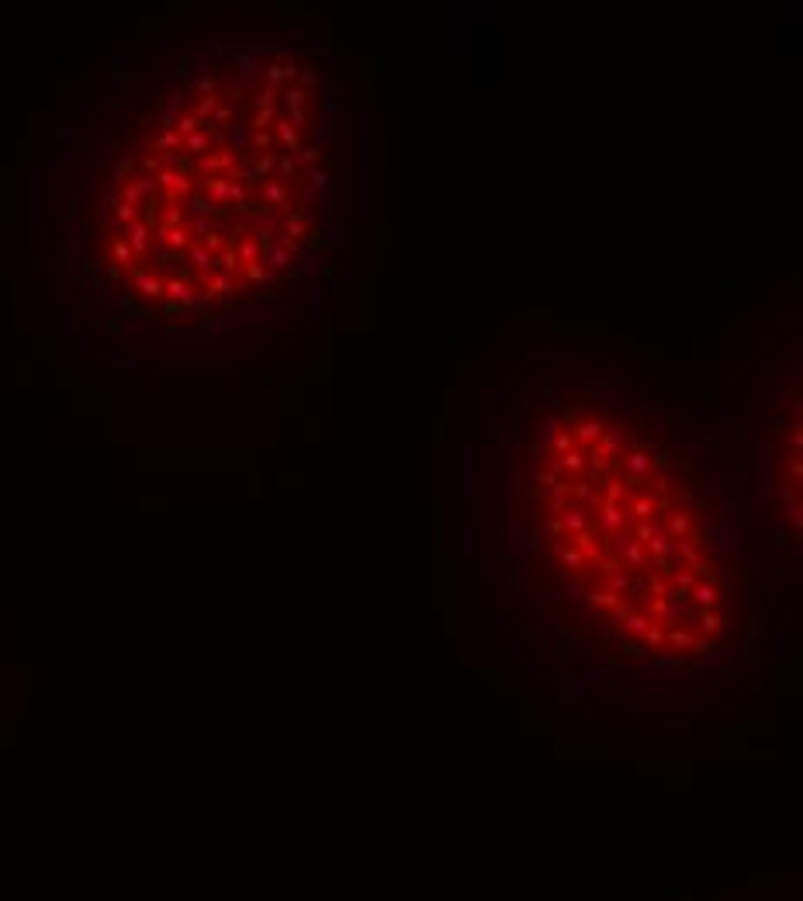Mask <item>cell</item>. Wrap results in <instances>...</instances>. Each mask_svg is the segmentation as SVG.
Returning a JSON list of instances; mask_svg holds the SVG:
<instances>
[{"instance_id":"44dd1931","label":"cell","mask_w":803,"mask_h":901,"mask_svg":"<svg viewBox=\"0 0 803 901\" xmlns=\"http://www.w3.org/2000/svg\"><path fill=\"white\" fill-rule=\"evenodd\" d=\"M298 160H305V164H319V149H298Z\"/></svg>"},{"instance_id":"ffe728a7","label":"cell","mask_w":803,"mask_h":901,"mask_svg":"<svg viewBox=\"0 0 803 901\" xmlns=\"http://www.w3.org/2000/svg\"><path fill=\"white\" fill-rule=\"evenodd\" d=\"M278 170H281L284 177H294V170H298V164H294L291 157H281V160H278Z\"/></svg>"},{"instance_id":"8992f818","label":"cell","mask_w":803,"mask_h":901,"mask_svg":"<svg viewBox=\"0 0 803 901\" xmlns=\"http://www.w3.org/2000/svg\"><path fill=\"white\" fill-rule=\"evenodd\" d=\"M263 202L267 205H281L287 215H291V205H287V184L284 180H267L263 184Z\"/></svg>"},{"instance_id":"3957f363","label":"cell","mask_w":803,"mask_h":901,"mask_svg":"<svg viewBox=\"0 0 803 901\" xmlns=\"http://www.w3.org/2000/svg\"><path fill=\"white\" fill-rule=\"evenodd\" d=\"M558 524H561V534H578V531H585L589 527V517H585V510L582 506H568L564 513H558Z\"/></svg>"},{"instance_id":"ac0fdd59","label":"cell","mask_w":803,"mask_h":901,"mask_svg":"<svg viewBox=\"0 0 803 901\" xmlns=\"http://www.w3.org/2000/svg\"><path fill=\"white\" fill-rule=\"evenodd\" d=\"M551 496H558V499H571V482H568V479H558V482L551 486Z\"/></svg>"},{"instance_id":"7402d4cb","label":"cell","mask_w":803,"mask_h":901,"mask_svg":"<svg viewBox=\"0 0 803 901\" xmlns=\"http://www.w3.org/2000/svg\"><path fill=\"white\" fill-rule=\"evenodd\" d=\"M298 77H301V83H316V80H319V77H316V70H309V66H305V70H298Z\"/></svg>"},{"instance_id":"ba28073f","label":"cell","mask_w":803,"mask_h":901,"mask_svg":"<svg viewBox=\"0 0 803 901\" xmlns=\"http://www.w3.org/2000/svg\"><path fill=\"white\" fill-rule=\"evenodd\" d=\"M630 513H634L637 520H651V517H658V506H654L651 496H637V499L630 503Z\"/></svg>"},{"instance_id":"5b68a950","label":"cell","mask_w":803,"mask_h":901,"mask_svg":"<svg viewBox=\"0 0 803 901\" xmlns=\"http://www.w3.org/2000/svg\"><path fill=\"white\" fill-rule=\"evenodd\" d=\"M623 506H616V503H602L599 506V520H602V531L606 534H616L623 531Z\"/></svg>"},{"instance_id":"6da1fadb","label":"cell","mask_w":803,"mask_h":901,"mask_svg":"<svg viewBox=\"0 0 803 901\" xmlns=\"http://www.w3.org/2000/svg\"><path fill=\"white\" fill-rule=\"evenodd\" d=\"M602 434H606V423H602V419H582V423L571 430L575 444H582V448H592Z\"/></svg>"},{"instance_id":"d6986e66","label":"cell","mask_w":803,"mask_h":901,"mask_svg":"<svg viewBox=\"0 0 803 901\" xmlns=\"http://www.w3.org/2000/svg\"><path fill=\"white\" fill-rule=\"evenodd\" d=\"M533 479H537V486H540V489H551V486H554V482H558V479H554V475H551V472H544V468H540V472H537V475H533Z\"/></svg>"},{"instance_id":"30bf717a","label":"cell","mask_w":803,"mask_h":901,"mask_svg":"<svg viewBox=\"0 0 803 901\" xmlns=\"http://www.w3.org/2000/svg\"><path fill=\"white\" fill-rule=\"evenodd\" d=\"M274 128H278V135H281L284 146L298 153V128H294L291 122H284V118H278V122H274Z\"/></svg>"},{"instance_id":"2e32d148","label":"cell","mask_w":803,"mask_h":901,"mask_svg":"<svg viewBox=\"0 0 803 901\" xmlns=\"http://www.w3.org/2000/svg\"><path fill=\"white\" fill-rule=\"evenodd\" d=\"M623 489H627V486H623L620 479L606 482V503H616V506H620V503H623Z\"/></svg>"},{"instance_id":"9a60e30c","label":"cell","mask_w":803,"mask_h":901,"mask_svg":"<svg viewBox=\"0 0 803 901\" xmlns=\"http://www.w3.org/2000/svg\"><path fill=\"white\" fill-rule=\"evenodd\" d=\"M284 104H287V108H301V104H305V90L291 83V87L284 90Z\"/></svg>"},{"instance_id":"4fadbf2b","label":"cell","mask_w":803,"mask_h":901,"mask_svg":"<svg viewBox=\"0 0 803 901\" xmlns=\"http://www.w3.org/2000/svg\"><path fill=\"white\" fill-rule=\"evenodd\" d=\"M274 166H278V160H274V157H270V153H260V157H256V160H253V170H256V177H260V180H267V177H270V170H274Z\"/></svg>"},{"instance_id":"5bb4252c","label":"cell","mask_w":803,"mask_h":901,"mask_svg":"<svg viewBox=\"0 0 803 901\" xmlns=\"http://www.w3.org/2000/svg\"><path fill=\"white\" fill-rule=\"evenodd\" d=\"M270 142H274V139H270L267 128H253V132H249V146H253V149H270Z\"/></svg>"},{"instance_id":"277c9868","label":"cell","mask_w":803,"mask_h":901,"mask_svg":"<svg viewBox=\"0 0 803 901\" xmlns=\"http://www.w3.org/2000/svg\"><path fill=\"white\" fill-rule=\"evenodd\" d=\"M623 468H627V475L644 479V475H651V472H654V458H651L647 450H630V454L623 458Z\"/></svg>"},{"instance_id":"7c38bea8","label":"cell","mask_w":803,"mask_h":901,"mask_svg":"<svg viewBox=\"0 0 803 901\" xmlns=\"http://www.w3.org/2000/svg\"><path fill=\"white\" fill-rule=\"evenodd\" d=\"M558 461H561V472H582V468H585V454H582V450H568Z\"/></svg>"},{"instance_id":"7a4b0ae2","label":"cell","mask_w":803,"mask_h":901,"mask_svg":"<svg viewBox=\"0 0 803 901\" xmlns=\"http://www.w3.org/2000/svg\"><path fill=\"white\" fill-rule=\"evenodd\" d=\"M616 551H620V558H623L630 569H647V565H651V558L644 555V548L637 544V541H630V537L616 541Z\"/></svg>"},{"instance_id":"9c48e42d","label":"cell","mask_w":803,"mask_h":901,"mask_svg":"<svg viewBox=\"0 0 803 901\" xmlns=\"http://www.w3.org/2000/svg\"><path fill=\"white\" fill-rule=\"evenodd\" d=\"M284 229H287V236L284 240H291V243H298L301 236H305V215L301 212H294V215H287L284 219Z\"/></svg>"},{"instance_id":"603a6c76","label":"cell","mask_w":803,"mask_h":901,"mask_svg":"<svg viewBox=\"0 0 803 901\" xmlns=\"http://www.w3.org/2000/svg\"><path fill=\"white\" fill-rule=\"evenodd\" d=\"M287 122L301 125V122H305V111H301V108H291V118H287Z\"/></svg>"},{"instance_id":"8fae6325","label":"cell","mask_w":803,"mask_h":901,"mask_svg":"<svg viewBox=\"0 0 803 901\" xmlns=\"http://www.w3.org/2000/svg\"><path fill=\"white\" fill-rule=\"evenodd\" d=\"M568 450H575V437H571V430H558L554 434V441H551V454L554 458H561Z\"/></svg>"},{"instance_id":"cb8c5ba5","label":"cell","mask_w":803,"mask_h":901,"mask_svg":"<svg viewBox=\"0 0 803 901\" xmlns=\"http://www.w3.org/2000/svg\"><path fill=\"white\" fill-rule=\"evenodd\" d=\"M658 492H665V496H668V492H672V482H668V479H658Z\"/></svg>"},{"instance_id":"e0dca14e","label":"cell","mask_w":803,"mask_h":901,"mask_svg":"<svg viewBox=\"0 0 803 901\" xmlns=\"http://www.w3.org/2000/svg\"><path fill=\"white\" fill-rule=\"evenodd\" d=\"M325 184H329V170H309V191L319 195Z\"/></svg>"},{"instance_id":"52a82bcc","label":"cell","mask_w":803,"mask_h":901,"mask_svg":"<svg viewBox=\"0 0 803 901\" xmlns=\"http://www.w3.org/2000/svg\"><path fill=\"white\" fill-rule=\"evenodd\" d=\"M692 531V517L685 513V510H676L672 517H668V537H676V541H685V534Z\"/></svg>"}]
</instances>
